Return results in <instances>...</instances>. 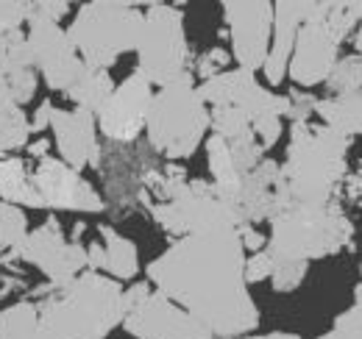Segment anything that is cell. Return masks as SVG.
<instances>
[{"label":"cell","instance_id":"1","mask_svg":"<svg viewBox=\"0 0 362 339\" xmlns=\"http://www.w3.org/2000/svg\"><path fill=\"white\" fill-rule=\"evenodd\" d=\"M243 251L237 228L187 234L148 264V278L212 334L240 337L259 326V311L248 295Z\"/></svg>","mask_w":362,"mask_h":339},{"label":"cell","instance_id":"2","mask_svg":"<svg viewBox=\"0 0 362 339\" xmlns=\"http://www.w3.org/2000/svg\"><path fill=\"white\" fill-rule=\"evenodd\" d=\"M56 339H103L126 320V290L100 273H81L37 303Z\"/></svg>","mask_w":362,"mask_h":339},{"label":"cell","instance_id":"3","mask_svg":"<svg viewBox=\"0 0 362 339\" xmlns=\"http://www.w3.org/2000/svg\"><path fill=\"white\" fill-rule=\"evenodd\" d=\"M349 136L326 126L293 123L284 181L290 189L293 206H329L337 184L346 175Z\"/></svg>","mask_w":362,"mask_h":339},{"label":"cell","instance_id":"4","mask_svg":"<svg viewBox=\"0 0 362 339\" xmlns=\"http://www.w3.org/2000/svg\"><path fill=\"white\" fill-rule=\"evenodd\" d=\"M145 28V14L129 3L95 0L84 3L67 31L81 61L95 70H109L123 53L136 50Z\"/></svg>","mask_w":362,"mask_h":339},{"label":"cell","instance_id":"5","mask_svg":"<svg viewBox=\"0 0 362 339\" xmlns=\"http://www.w3.org/2000/svg\"><path fill=\"white\" fill-rule=\"evenodd\" d=\"M145 128L151 145L168 159H187L195 153L198 142L212 128V117L189 73L153 95Z\"/></svg>","mask_w":362,"mask_h":339},{"label":"cell","instance_id":"6","mask_svg":"<svg viewBox=\"0 0 362 339\" xmlns=\"http://www.w3.org/2000/svg\"><path fill=\"white\" fill-rule=\"evenodd\" d=\"M354 225L340 209L329 206H290L273 220L268 251L276 258L310 261L343 251L351 242Z\"/></svg>","mask_w":362,"mask_h":339},{"label":"cell","instance_id":"7","mask_svg":"<svg viewBox=\"0 0 362 339\" xmlns=\"http://www.w3.org/2000/svg\"><path fill=\"white\" fill-rule=\"evenodd\" d=\"M136 73L148 84L168 86L187 76L184 17L173 6L153 3L145 11L142 40L136 44Z\"/></svg>","mask_w":362,"mask_h":339},{"label":"cell","instance_id":"8","mask_svg":"<svg viewBox=\"0 0 362 339\" xmlns=\"http://www.w3.org/2000/svg\"><path fill=\"white\" fill-rule=\"evenodd\" d=\"M151 212L168 234H181V237L240 225L237 212L218 198L215 184H206V181L176 184L170 198L165 203H156Z\"/></svg>","mask_w":362,"mask_h":339},{"label":"cell","instance_id":"9","mask_svg":"<svg viewBox=\"0 0 362 339\" xmlns=\"http://www.w3.org/2000/svg\"><path fill=\"white\" fill-rule=\"evenodd\" d=\"M198 95L204 103H212L215 109L223 106H234L240 109L251 123L259 120H271V117H287L290 114V97L273 95L268 89L257 84L254 73L248 70H228V73H218L215 78L204 81L198 86Z\"/></svg>","mask_w":362,"mask_h":339},{"label":"cell","instance_id":"10","mask_svg":"<svg viewBox=\"0 0 362 339\" xmlns=\"http://www.w3.org/2000/svg\"><path fill=\"white\" fill-rule=\"evenodd\" d=\"M25 42H28L34 67L42 73V78L50 89L70 92L73 84L81 78V73L87 70L78 50L70 42L67 31H62L59 23H50V20L31 14Z\"/></svg>","mask_w":362,"mask_h":339},{"label":"cell","instance_id":"11","mask_svg":"<svg viewBox=\"0 0 362 339\" xmlns=\"http://www.w3.org/2000/svg\"><path fill=\"white\" fill-rule=\"evenodd\" d=\"M6 258H23L37 264L56 287L70 284L73 278H78L84 267H90L87 248H81L78 242H64V234L56 220H47L37 231L25 234V239Z\"/></svg>","mask_w":362,"mask_h":339},{"label":"cell","instance_id":"12","mask_svg":"<svg viewBox=\"0 0 362 339\" xmlns=\"http://www.w3.org/2000/svg\"><path fill=\"white\" fill-rule=\"evenodd\" d=\"M231 47L240 70L257 73L265 67L273 37V3L268 0H226L223 3Z\"/></svg>","mask_w":362,"mask_h":339},{"label":"cell","instance_id":"13","mask_svg":"<svg viewBox=\"0 0 362 339\" xmlns=\"http://www.w3.org/2000/svg\"><path fill=\"white\" fill-rule=\"evenodd\" d=\"M123 328L136 339H212V331L162 292H151L126 314Z\"/></svg>","mask_w":362,"mask_h":339},{"label":"cell","instance_id":"14","mask_svg":"<svg viewBox=\"0 0 362 339\" xmlns=\"http://www.w3.org/2000/svg\"><path fill=\"white\" fill-rule=\"evenodd\" d=\"M332 3H301V0H281L273 3V37L271 50L265 59V78L268 84H281L293 59L296 37L304 23H323Z\"/></svg>","mask_w":362,"mask_h":339},{"label":"cell","instance_id":"15","mask_svg":"<svg viewBox=\"0 0 362 339\" xmlns=\"http://www.w3.org/2000/svg\"><path fill=\"white\" fill-rule=\"evenodd\" d=\"M34 186H37L45 209L87 214L103 212V201L92 189V184H87L78 175V170L64 165L62 159H47V156L40 159V165L34 170Z\"/></svg>","mask_w":362,"mask_h":339},{"label":"cell","instance_id":"16","mask_svg":"<svg viewBox=\"0 0 362 339\" xmlns=\"http://www.w3.org/2000/svg\"><path fill=\"white\" fill-rule=\"evenodd\" d=\"M151 100H153L151 84L139 73L129 76L123 84L115 86L112 97L98 112V128L115 142H132L148 123Z\"/></svg>","mask_w":362,"mask_h":339},{"label":"cell","instance_id":"17","mask_svg":"<svg viewBox=\"0 0 362 339\" xmlns=\"http://www.w3.org/2000/svg\"><path fill=\"white\" fill-rule=\"evenodd\" d=\"M293 206L284 172L276 162H259V167L245 172L243 192H240V225L243 222H262L276 220L281 212Z\"/></svg>","mask_w":362,"mask_h":339},{"label":"cell","instance_id":"18","mask_svg":"<svg viewBox=\"0 0 362 339\" xmlns=\"http://www.w3.org/2000/svg\"><path fill=\"white\" fill-rule=\"evenodd\" d=\"M337 47L340 42L332 37L326 23H304L296 37L293 59L287 67L290 78L298 86H315L329 81L337 64Z\"/></svg>","mask_w":362,"mask_h":339},{"label":"cell","instance_id":"19","mask_svg":"<svg viewBox=\"0 0 362 339\" xmlns=\"http://www.w3.org/2000/svg\"><path fill=\"white\" fill-rule=\"evenodd\" d=\"M50 128L56 136V148L62 162L73 170L95 167L100 162V145L95 133V114L81 109H53Z\"/></svg>","mask_w":362,"mask_h":339},{"label":"cell","instance_id":"20","mask_svg":"<svg viewBox=\"0 0 362 339\" xmlns=\"http://www.w3.org/2000/svg\"><path fill=\"white\" fill-rule=\"evenodd\" d=\"M206 159H209V170H212V181H215L218 198L226 206H231L240 217V192H243V178L245 175L237 170L228 145L218 133H212L209 142H206Z\"/></svg>","mask_w":362,"mask_h":339},{"label":"cell","instance_id":"21","mask_svg":"<svg viewBox=\"0 0 362 339\" xmlns=\"http://www.w3.org/2000/svg\"><path fill=\"white\" fill-rule=\"evenodd\" d=\"M315 114L323 120V126L343 133V136H357L362 133V92L351 95H334L315 103Z\"/></svg>","mask_w":362,"mask_h":339},{"label":"cell","instance_id":"22","mask_svg":"<svg viewBox=\"0 0 362 339\" xmlns=\"http://www.w3.org/2000/svg\"><path fill=\"white\" fill-rule=\"evenodd\" d=\"M0 339H56V334L42 323L37 303L20 300L0 311Z\"/></svg>","mask_w":362,"mask_h":339},{"label":"cell","instance_id":"23","mask_svg":"<svg viewBox=\"0 0 362 339\" xmlns=\"http://www.w3.org/2000/svg\"><path fill=\"white\" fill-rule=\"evenodd\" d=\"M0 198L3 203H11V206L45 209L34 186V175H28L20 159H0Z\"/></svg>","mask_w":362,"mask_h":339},{"label":"cell","instance_id":"24","mask_svg":"<svg viewBox=\"0 0 362 339\" xmlns=\"http://www.w3.org/2000/svg\"><path fill=\"white\" fill-rule=\"evenodd\" d=\"M115 92V84L109 78V70H95V67H87L81 73V78L73 84V89L67 92L70 100L81 109V112H90V114H98L106 100L112 97Z\"/></svg>","mask_w":362,"mask_h":339},{"label":"cell","instance_id":"25","mask_svg":"<svg viewBox=\"0 0 362 339\" xmlns=\"http://www.w3.org/2000/svg\"><path fill=\"white\" fill-rule=\"evenodd\" d=\"M103 251H106V273H112L115 278L132 281L139 270V258H136L134 242H129L126 237H120L112 228H103Z\"/></svg>","mask_w":362,"mask_h":339},{"label":"cell","instance_id":"26","mask_svg":"<svg viewBox=\"0 0 362 339\" xmlns=\"http://www.w3.org/2000/svg\"><path fill=\"white\" fill-rule=\"evenodd\" d=\"M28 133H31V123H28L23 106L0 100V159H3V153L23 148L28 142Z\"/></svg>","mask_w":362,"mask_h":339},{"label":"cell","instance_id":"27","mask_svg":"<svg viewBox=\"0 0 362 339\" xmlns=\"http://www.w3.org/2000/svg\"><path fill=\"white\" fill-rule=\"evenodd\" d=\"M23 70H34L25 37L20 31L0 37V86L6 84L14 73H23Z\"/></svg>","mask_w":362,"mask_h":339},{"label":"cell","instance_id":"28","mask_svg":"<svg viewBox=\"0 0 362 339\" xmlns=\"http://www.w3.org/2000/svg\"><path fill=\"white\" fill-rule=\"evenodd\" d=\"M25 214L20 212V206L3 203L0 201V254H11L23 239H25Z\"/></svg>","mask_w":362,"mask_h":339},{"label":"cell","instance_id":"29","mask_svg":"<svg viewBox=\"0 0 362 339\" xmlns=\"http://www.w3.org/2000/svg\"><path fill=\"white\" fill-rule=\"evenodd\" d=\"M329 89L337 95H351V92H362V59L360 56H349L340 59L329 76Z\"/></svg>","mask_w":362,"mask_h":339},{"label":"cell","instance_id":"30","mask_svg":"<svg viewBox=\"0 0 362 339\" xmlns=\"http://www.w3.org/2000/svg\"><path fill=\"white\" fill-rule=\"evenodd\" d=\"M307 275V261H293V258H276L273 256V290L276 292H293L296 287H301Z\"/></svg>","mask_w":362,"mask_h":339},{"label":"cell","instance_id":"31","mask_svg":"<svg viewBox=\"0 0 362 339\" xmlns=\"http://www.w3.org/2000/svg\"><path fill=\"white\" fill-rule=\"evenodd\" d=\"M31 14H34V3L0 0V37L20 31V25L31 20Z\"/></svg>","mask_w":362,"mask_h":339},{"label":"cell","instance_id":"32","mask_svg":"<svg viewBox=\"0 0 362 339\" xmlns=\"http://www.w3.org/2000/svg\"><path fill=\"white\" fill-rule=\"evenodd\" d=\"M326 28L332 31V37L337 40V42H343L351 31H354V25L360 28V20H357V14L349 8V3H332V8H329V14H326Z\"/></svg>","mask_w":362,"mask_h":339},{"label":"cell","instance_id":"33","mask_svg":"<svg viewBox=\"0 0 362 339\" xmlns=\"http://www.w3.org/2000/svg\"><path fill=\"white\" fill-rule=\"evenodd\" d=\"M332 334L337 339H362V306H351L346 309L337 320H334V328Z\"/></svg>","mask_w":362,"mask_h":339},{"label":"cell","instance_id":"34","mask_svg":"<svg viewBox=\"0 0 362 339\" xmlns=\"http://www.w3.org/2000/svg\"><path fill=\"white\" fill-rule=\"evenodd\" d=\"M273 273V254L265 248V251H257L245 261V281L248 284H257V281H265L271 278Z\"/></svg>","mask_w":362,"mask_h":339},{"label":"cell","instance_id":"35","mask_svg":"<svg viewBox=\"0 0 362 339\" xmlns=\"http://www.w3.org/2000/svg\"><path fill=\"white\" fill-rule=\"evenodd\" d=\"M67 3L64 0H42V3H34V14L42 17V20H50V23H59L64 14H67Z\"/></svg>","mask_w":362,"mask_h":339},{"label":"cell","instance_id":"36","mask_svg":"<svg viewBox=\"0 0 362 339\" xmlns=\"http://www.w3.org/2000/svg\"><path fill=\"white\" fill-rule=\"evenodd\" d=\"M237 234H240V239H243V248H251V251H262V245H265V234H259L251 222H243V225H237Z\"/></svg>","mask_w":362,"mask_h":339},{"label":"cell","instance_id":"37","mask_svg":"<svg viewBox=\"0 0 362 339\" xmlns=\"http://www.w3.org/2000/svg\"><path fill=\"white\" fill-rule=\"evenodd\" d=\"M223 61H226V53H223V50H212V53H206V59H204V64H201V76H206V81L215 78V76H218L215 67H223Z\"/></svg>","mask_w":362,"mask_h":339},{"label":"cell","instance_id":"38","mask_svg":"<svg viewBox=\"0 0 362 339\" xmlns=\"http://www.w3.org/2000/svg\"><path fill=\"white\" fill-rule=\"evenodd\" d=\"M50 114H53V103H42L34 114V123H31V131H42L45 126H50Z\"/></svg>","mask_w":362,"mask_h":339},{"label":"cell","instance_id":"39","mask_svg":"<svg viewBox=\"0 0 362 339\" xmlns=\"http://www.w3.org/2000/svg\"><path fill=\"white\" fill-rule=\"evenodd\" d=\"M28 150H31L34 156H42V159H45V139H40V142H34V145H31Z\"/></svg>","mask_w":362,"mask_h":339},{"label":"cell","instance_id":"40","mask_svg":"<svg viewBox=\"0 0 362 339\" xmlns=\"http://www.w3.org/2000/svg\"><path fill=\"white\" fill-rule=\"evenodd\" d=\"M254 339H301V337H296V334H284V331H273V334H268V337H254Z\"/></svg>","mask_w":362,"mask_h":339},{"label":"cell","instance_id":"41","mask_svg":"<svg viewBox=\"0 0 362 339\" xmlns=\"http://www.w3.org/2000/svg\"><path fill=\"white\" fill-rule=\"evenodd\" d=\"M349 8L357 14V20L362 23V0H354V3H349Z\"/></svg>","mask_w":362,"mask_h":339},{"label":"cell","instance_id":"42","mask_svg":"<svg viewBox=\"0 0 362 339\" xmlns=\"http://www.w3.org/2000/svg\"><path fill=\"white\" fill-rule=\"evenodd\" d=\"M357 56L362 59V23H360V28H357Z\"/></svg>","mask_w":362,"mask_h":339},{"label":"cell","instance_id":"43","mask_svg":"<svg viewBox=\"0 0 362 339\" xmlns=\"http://www.w3.org/2000/svg\"><path fill=\"white\" fill-rule=\"evenodd\" d=\"M317 339H337V337H334V334L329 331V334H323V337H317Z\"/></svg>","mask_w":362,"mask_h":339},{"label":"cell","instance_id":"44","mask_svg":"<svg viewBox=\"0 0 362 339\" xmlns=\"http://www.w3.org/2000/svg\"><path fill=\"white\" fill-rule=\"evenodd\" d=\"M3 295H6V290H0V297H3Z\"/></svg>","mask_w":362,"mask_h":339}]
</instances>
